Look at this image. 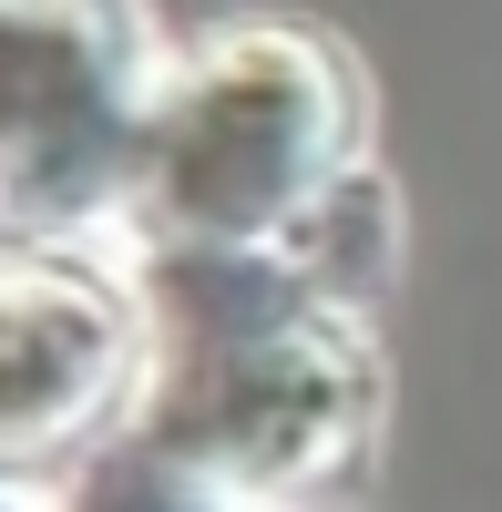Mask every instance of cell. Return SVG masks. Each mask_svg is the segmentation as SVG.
Wrapping results in <instances>:
<instances>
[{
	"instance_id": "cell-6",
	"label": "cell",
	"mask_w": 502,
	"mask_h": 512,
	"mask_svg": "<svg viewBox=\"0 0 502 512\" xmlns=\"http://www.w3.org/2000/svg\"><path fill=\"white\" fill-rule=\"evenodd\" d=\"M0 512H62V482H11L0 472Z\"/></svg>"
},
{
	"instance_id": "cell-3",
	"label": "cell",
	"mask_w": 502,
	"mask_h": 512,
	"mask_svg": "<svg viewBox=\"0 0 502 512\" xmlns=\"http://www.w3.org/2000/svg\"><path fill=\"white\" fill-rule=\"evenodd\" d=\"M175 41L154 0H0V236L113 246Z\"/></svg>"
},
{
	"instance_id": "cell-4",
	"label": "cell",
	"mask_w": 502,
	"mask_h": 512,
	"mask_svg": "<svg viewBox=\"0 0 502 512\" xmlns=\"http://www.w3.org/2000/svg\"><path fill=\"white\" fill-rule=\"evenodd\" d=\"M154 308L113 246L0 236V472L62 482L134 431Z\"/></svg>"
},
{
	"instance_id": "cell-5",
	"label": "cell",
	"mask_w": 502,
	"mask_h": 512,
	"mask_svg": "<svg viewBox=\"0 0 502 512\" xmlns=\"http://www.w3.org/2000/svg\"><path fill=\"white\" fill-rule=\"evenodd\" d=\"M62 512H349V502H318V492H257L236 472H205L185 451H154V441H103L82 472H62Z\"/></svg>"
},
{
	"instance_id": "cell-2",
	"label": "cell",
	"mask_w": 502,
	"mask_h": 512,
	"mask_svg": "<svg viewBox=\"0 0 502 512\" xmlns=\"http://www.w3.org/2000/svg\"><path fill=\"white\" fill-rule=\"evenodd\" d=\"M380 185L369 62L308 11H226L175 41L144 123L113 256L154 246H308Z\"/></svg>"
},
{
	"instance_id": "cell-1",
	"label": "cell",
	"mask_w": 502,
	"mask_h": 512,
	"mask_svg": "<svg viewBox=\"0 0 502 512\" xmlns=\"http://www.w3.org/2000/svg\"><path fill=\"white\" fill-rule=\"evenodd\" d=\"M123 267L154 308V379L134 441L236 472L257 492L349 502L390 420L380 359V308L400 277L390 175L308 246H154Z\"/></svg>"
}]
</instances>
